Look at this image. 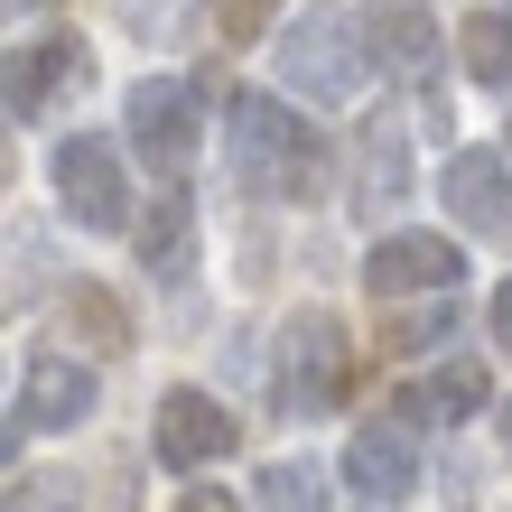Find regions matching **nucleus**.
Listing matches in <instances>:
<instances>
[{
	"mask_svg": "<svg viewBox=\"0 0 512 512\" xmlns=\"http://www.w3.org/2000/svg\"><path fill=\"white\" fill-rule=\"evenodd\" d=\"M270 66H280V103H298V112H336V103H354L364 94V75H373V56H364V28H354V10L345 0H308L298 19H280L270 28Z\"/></svg>",
	"mask_w": 512,
	"mask_h": 512,
	"instance_id": "obj_2",
	"label": "nucleus"
},
{
	"mask_svg": "<svg viewBox=\"0 0 512 512\" xmlns=\"http://www.w3.org/2000/svg\"><path fill=\"white\" fill-rule=\"evenodd\" d=\"M354 391V336L336 308H298L280 326V345H270V401H280L289 419H326L345 410Z\"/></svg>",
	"mask_w": 512,
	"mask_h": 512,
	"instance_id": "obj_3",
	"label": "nucleus"
},
{
	"mask_svg": "<svg viewBox=\"0 0 512 512\" xmlns=\"http://www.w3.org/2000/svg\"><path fill=\"white\" fill-rule=\"evenodd\" d=\"M0 512H84V475H66V466H28V475H10V485H0Z\"/></svg>",
	"mask_w": 512,
	"mask_h": 512,
	"instance_id": "obj_21",
	"label": "nucleus"
},
{
	"mask_svg": "<svg viewBox=\"0 0 512 512\" xmlns=\"http://www.w3.org/2000/svg\"><path fill=\"white\" fill-rule=\"evenodd\" d=\"M94 401H103V382H94V364L84 354H66V345H38L19 364V429L28 438H56V429H84L94 419Z\"/></svg>",
	"mask_w": 512,
	"mask_h": 512,
	"instance_id": "obj_12",
	"label": "nucleus"
},
{
	"mask_svg": "<svg viewBox=\"0 0 512 512\" xmlns=\"http://www.w3.org/2000/svg\"><path fill=\"white\" fill-rule=\"evenodd\" d=\"M233 438H243V419L205 382H177V391H159V410H149V457L168 475H205L215 457H233Z\"/></svg>",
	"mask_w": 512,
	"mask_h": 512,
	"instance_id": "obj_9",
	"label": "nucleus"
},
{
	"mask_svg": "<svg viewBox=\"0 0 512 512\" xmlns=\"http://www.w3.org/2000/svg\"><path fill=\"white\" fill-rule=\"evenodd\" d=\"M215 122H224V168H233V187H243V196H261V205H308L326 187V140H317V122L298 103L261 94V84H233Z\"/></svg>",
	"mask_w": 512,
	"mask_h": 512,
	"instance_id": "obj_1",
	"label": "nucleus"
},
{
	"mask_svg": "<svg viewBox=\"0 0 512 512\" xmlns=\"http://www.w3.org/2000/svg\"><path fill=\"white\" fill-rule=\"evenodd\" d=\"M336 494H326V466L317 457H270L252 475V512H326Z\"/></svg>",
	"mask_w": 512,
	"mask_h": 512,
	"instance_id": "obj_20",
	"label": "nucleus"
},
{
	"mask_svg": "<svg viewBox=\"0 0 512 512\" xmlns=\"http://www.w3.org/2000/svg\"><path fill=\"white\" fill-rule=\"evenodd\" d=\"M56 345H84V364H112V354H131L140 345V326L122 308V289H103V280H66L56 289Z\"/></svg>",
	"mask_w": 512,
	"mask_h": 512,
	"instance_id": "obj_15",
	"label": "nucleus"
},
{
	"mask_svg": "<svg viewBox=\"0 0 512 512\" xmlns=\"http://www.w3.org/2000/svg\"><path fill=\"white\" fill-rule=\"evenodd\" d=\"M345 485H354V503H373V512H401L410 494H419V438L401 429V419H364V429L345 438Z\"/></svg>",
	"mask_w": 512,
	"mask_h": 512,
	"instance_id": "obj_13",
	"label": "nucleus"
},
{
	"mask_svg": "<svg viewBox=\"0 0 512 512\" xmlns=\"http://www.w3.org/2000/svg\"><path fill=\"white\" fill-rule=\"evenodd\" d=\"M494 438H503V466H512V391L494 401Z\"/></svg>",
	"mask_w": 512,
	"mask_h": 512,
	"instance_id": "obj_28",
	"label": "nucleus"
},
{
	"mask_svg": "<svg viewBox=\"0 0 512 512\" xmlns=\"http://www.w3.org/2000/svg\"><path fill=\"white\" fill-rule=\"evenodd\" d=\"M131 243H140V270H149V280L187 289V280H196V196H187V187H159V196L131 215Z\"/></svg>",
	"mask_w": 512,
	"mask_h": 512,
	"instance_id": "obj_16",
	"label": "nucleus"
},
{
	"mask_svg": "<svg viewBox=\"0 0 512 512\" xmlns=\"http://www.w3.org/2000/svg\"><path fill=\"white\" fill-rule=\"evenodd\" d=\"M485 326H494V345H503V354H512V280H503V289H494V298H485Z\"/></svg>",
	"mask_w": 512,
	"mask_h": 512,
	"instance_id": "obj_25",
	"label": "nucleus"
},
{
	"mask_svg": "<svg viewBox=\"0 0 512 512\" xmlns=\"http://www.w3.org/2000/svg\"><path fill=\"white\" fill-rule=\"evenodd\" d=\"M47 10H66V0H0V28H19V19H47Z\"/></svg>",
	"mask_w": 512,
	"mask_h": 512,
	"instance_id": "obj_26",
	"label": "nucleus"
},
{
	"mask_svg": "<svg viewBox=\"0 0 512 512\" xmlns=\"http://www.w3.org/2000/svg\"><path fill=\"white\" fill-rule=\"evenodd\" d=\"M47 187H56V215L75 233H131L140 215V187H131V149L112 131H66L47 159Z\"/></svg>",
	"mask_w": 512,
	"mask_h": 512,
	"instance_id": "obj_5",
	"label": "nucleus"
},
{
	"mask_svg": "<svg viewBox=\"0 0 512 512\" xmlns=\"http://www.w3.org/2000/svg\"><path fill=\"white\" fill-rule=\"evenodd\" d=\"M112 10H122V28L149 38V47H168L177 28H187V0H112Z\"/></svg>",
	"mask_w": 512,
	"mask_h": 512,
	"instance_id": "obj_23",
	"label": "nucleus"
},
{
	"mask_svg": "<svg viewBox=\"0 0 512 512\" xmlns=\"http://www.w3.org/2000/svg\"><path fill=\"white\" fill-rule=\"evenodd\" d=\"M503 159H512V131H503Z\"/></svg>",
	"mask_w": 512,
	"mask_h": 512,
	"instance_id": "obj_29",
	"label": "nucleus"
},
{
	"mask_svg": "<svg viewBox=\"0 0 512 512\" xmlns=\"http://www.w3.org/2000/svg\"><path fill=\"white\" fill-rule=\"evenodd\" d=\"M47 289H56V243L38 224H10V233H0V317L38 308Z\"/></svg>",
	"mask_w": 512,
	"mask_h": 512,
	"instance_id": "obj_18",
	"label": "nucleus"
},
{
	"mask_svg": "<svg viewBox=\"0 0 512 512\" xmlns=\"http://www.w3.org/2000/svg\"><path fill=\"white\" fill-rule=\"evenodd\" d=\"M84 84H94V47L66 38V28H38V38H19L0 56V122H47V112H66Z\"/></svg>",
	"mask_w": 512,
	"mask_h": 512,
	"instance_id": "obj_6",
	"label": "nucleus"
},
{
	"mask_svg": "<svg viewBox=\"0 0 512 512\" xmlns=\"http://www.w3.org/2000/svg\"><path fill=\"white\" fill-rule=\"evenodd\" d=\"M177 512H252V503L233 494V485H205V475H196V485L177 494Z\"/></svg>",
	"mask_w": 512,
	"mask_h": 512,
	"instance_id": "obj_24",
	"label": "nucleus"
},
{
	"mask_svg": "<svg viewBox=\"0 0 512 512\" xmlns=\"http://www.w3.org/2000/svg\"><path fill=\"white\" fill-rule=\"evenodd\" d=\"M447 47H457V75H466V84L512 94V19H503V10H466Z\"/></svg>",
	"mask_w": 512,
	"mask_h": 512,
	"instance_id": "obj_19",
	"label": "nucleus"
},
{
	"mask_svg": "<svg viewBox=\"0 0 512 512\" xmlns=\"http://www.w3.org/2000/svg\"><path fill=\"white\" fill-rule=\"evenodd\" d=\"M438 205L457 224V243H512V159L503 149H447Z\"/></svg>",
	"mask_w": 512,
	"mask_h": 512,
	"instance_id": "obj_11",
	"label": "nucleus"
},
{
	"mask_svg": "<svg viewBox=\"0 0 512 512\" xmlns=\"http://www.w3.org/2000/svg\"><path fill=\"white\" fill-rule=\"evenodd\" d=\"M10 177H19V131L0 122V196H10Z\"/></svg>",
	"mask_w": 512,
	"mask_h": 512,
	"instance_id": "obj_27",
	"label": "nucleus"
},
{
	"mask_svg": "<svg viewBox=\"0 0 512 512\" xmlns=\"http://www.w3.org/2000/svg\"><path fill=\"white\" fill-rule=\"evenodd\" d=\"M475 410H494V373L475 364V354H447V364H429L419 382L391 391L382 419H401V429L419 438V429H457V419H475Z\"/></svg>",
	"mask_w": 512,
	"mask_h": 512,
	"instance_id": "obj_14",
	"label": "nucleus"
},
{
	"mask_svg": "<svg viewBox=\"0 0 512 512\" xmlns=\"http://www.w3.org/2000/svg\"><path fill=\"white\" fill-rule=\"evenodd\" d=\"M457 336H466V289L457 298H419V308H382V354H401V364L447 354Z\"/></svg>",
	"mask_w": 512,
	"mask_h": 512,
	"instance_id": "obj_17",
	"label": "nucleus"
},
{
	"mask_svg": "<svg viewBox=\"0 0 512 512\" xmlns=\"http://www.w3.org/2000/svg\"><path fill=\"white\" fill-rule=\"evenodd\" d=\"M364 289L382 298V308H410V298H457V289H466V243H457V233H373Z\"/></svg>",
	"mask_w": 512,
	"mask_h": 512,
	"instance_id": "obj_8",
	"label": "nucleus"
},
{
	"mask_svg": "<svg viewBox=\"0 0 512 512\" xmlns=\"http://www.w3.org/2000/svg\"><path fill=\"white\" fill-rule=\"evenodd\" d=\"M503 19H512V0H503Z\"/></svg>",
	"mask_w": 512,
	"mask_h": 512,
	"instance_id": "obj_30",
	"label": "nucleus"
},
{
	"mask_svg": "<svg viewBox=\"0 0 512 512\" xmlns=\"http://www.w3.org/2000/svg\"><path fill=\"white\" fill-rule=\"evenodd\" d=\"M364 56H373V75L391 84H410V94H438V66H447V28L429 19V0H373L364 19Z\"/></svg>",
	"mask_w": 512,
	"mask_h": 512,
	"instance_id": "obj_10",
	"label": "nucleus"
},
{
	"mask_svg": "<svg viewBox=\"0 0 512 512\" xmlns=\"http://www.w3.org/2000/svg\"><path fill=\"white\" fill-rule=\"evenodd\" d=\"M122 149L159 187H187V168L205 149V84L196 75H140L122 94Z\"/></svg>",
	"mask_w": 512,
	"mask_h": 512,
	"instance_id": "obj_4",
	"label": "nucleus"
},
{
	"mask_svg": "<svg viewBox=\"0 0 512 512\" xmlns=\"http://www.w3.org/2000/svg\"><path fill=\"white\" fill-rule=\"evenodd\" d=\"M410 187H419L410 122H401V112H364V122L345 131V205L364 224H382V215H401V205H410Z\"/></svg>",
	"mask_w": 512,
	"mask_h": 512,
	"instance_id": "obj_7",
	"label": "nucleus"
},
{
	"mask_svg": "<svg viewBox=\"0 0 512 512\" xmlns=\"http://www.w3.org/2000/svg\"><path fill=\"white\" fill-rule=\"evenodd\" d=\"M205 19L224 28V47H261L280 28V0H205Z\"/></svg>",
	"mask_w": 512,
	"mask_h": 512,
	"instance_id": "obj_22",
	"label": "nucleus"
}]
</instances>
